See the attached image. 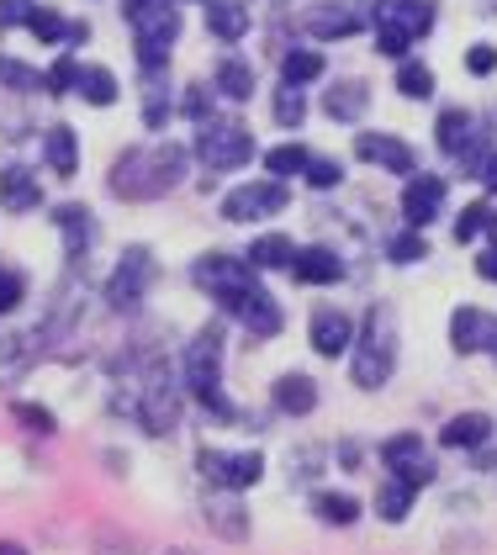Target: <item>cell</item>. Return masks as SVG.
<instances>
[{"label":"cell","mask_w":497,"mask_h":555,"mask_svg":"<svg viewBox=\"0 0 497 555\" xmlns=\"http://www.w3.org/2000/svg\"><path fill=\"white\" fill-rule=\"evenodd\" d=\"M307 164H312V154H307L302 143H281V148H270V154H265L270 180L275 175H307Z\"/></svg>","instance_id":"cell-35"},{"label":"cell","mask_w":497,"mask_h":555,"mask_svg":"<svg viewBox=\"0 0 497 555\" xmlns=\"http://www.w3.org/2000/svg\"><path fill=\"white\" fill-rule=\"evenodd\" d=\"M32 16H38V6H32V0H0V22H6V27L32 22Z\"/></svg>","instance_id":"cell-45"},{"label":"cell","mask_w":497,"mask_h":555,"mask_svg":"<svg viewBox=\"0 0 497 555\" xmlns=\"http://www.w3.org/2000/svg\"><path fill=\"white\" fill-rule=\"evenodd\" d=\"M180 32V11L170 0H159L138 16V69L143 74H164V59H170V43Z\"/></svg>","instance_id":"cell-7"},{"label":"cell","mask_w":497,"mask_h":555,"mask_svg":"<svg viewBox=\"0 0 497 555\" xmlns=\"http://www.w3.org/2000/svg\"><path fill=\"white\" fill-rule=\"evenodd\" d=\"M80 96L90 101V106H112L117 101V74L112 69H101V64H80Z\"/></svg>","instance_id":"cell-29"},{"label":"cell","mask_w":497,"mask_h":555,"mask_svg":"<svg viewBox=\"0 0 497 555\" xmlns=\"http://www.w3.org/2000/svg\"><path fill=\"white\" fill-rule=\"evenodd\" d=\"M16 302H22V275H16V270H0V312H11Z\"/></svg>","instance_id":"cell-46"},{"label":"cell","mask_w":497,"mask_h":555,"mask_svg":"<svg viewBox=\"0 0 497 555\" xmlns=\"http://www.w3.org/2000/svg\"><path fill=\"white\" fill-rule=\"evenodd\" d=\"M487 439H492L487 413H460V418H450V429L439 434V444H455V450H482Z\"/></svg>","instance_id":"cell-22"},{"label":"cell","mask_w":497,"mask_h":555,"mask_svg":"<svg viewBox=\"0 0 497 555\" xmlns=\"http://www.w3.org/2000/svg\"><path fill=\"white\" fill-rule=\"evenodd\" d=\"M423 254H429V244L418 238V228H408V233L392 238V259H397V265H413V259H423Z\"/></svg>","instance_id":"cell-41"},{"label":"cell","mask_w":497,"mask_h":555,"mask_svg":"<svg viewBox=\"0 0 497 555\" xmlns=\"http://www.w3.org/2000/svg\"><path fill=\"white\" fill-rule=\"evenodd\" d=\"M487 233H492V244H497V212H492V222H487Z\"/></svg>","instance_id":"cell-55"},{"label":"cell","mask_w":497,"mask_h":555,"mask_svg":"<svg viewBox=\"0 0 497 555\" xmlns=\"http://www.w3.org/2000/svg\"><path fill=\"white\" fill-rule=\"evenodd\" d=\"M302 111H307V101H302L297 85H281V90H275V122H281V127H297Z\"/></svg>","instance_id":"cell-39"},{"label":"cell","mask_w":497,"mask_h":555,"mask_svg":"<svg viewBox=\"0 0 497 555\" xmlns=\"http://www.w3.org/2000/svg\"><path fill=\"white\" fill-rule=\"evenodd\" d=\"M286 207V185L281 180H254V185H238V191L223 196V217L228 222H254V217H270Z\"/></svg>","instance_id":"cell-10"},{"label":"cell","mask_w":497,"mask_h":555,"mask_svg":"<svg viewBox=\"0 0 497 555\" xmlns=\"http://www.w3.org/2000/svg\"><path fill=\"white\" fill-rule=\"evenodd\" d=\"M43 191H38V180H32V170H22V164H11L6 175H0V207L6 212H27V207H38Z\"/></svg>","instance_id":"cell-21"},{"label":"cell","mask_w":497,"mask_h":555,"mask_svg":"<svg viewBox=\"0 0 497 555\" xmlns=\"http://www.w3.org/2000/svg\"><path fill=\"white\" fill-rule=\"evenodd\" d=\"M434 133H439V148H450V154H471V143H476V117H471V111H445Z\"/></svg>","instance_id":"cell-27"},{"label":"cell","mask_w":497,"mask_h":555,"mask_svg":"<svg viewBox=\"0 0 497 555\" xmlns=\"http://www.w3.org/2000/svg\"><path fill=\"white\" fill-rule=\"evenodd\" d=\"M0 80H6L11 90H38V85H43V80H38V74H32V69H27V64H11V59H6V64H0Z\"/></svg>","instance_id":"cell-43"},{"label":"cell","mask_w":497,"mask_h":555,"mask_svg":"<svg viewBox=\"0 0 497 555\" xmlns=\"http://www.w3.org/2000/svg\"><path fill=\"white\" fill-rule=\"evenodd\" d=\"M355 159L381 164V170H392V175H413V148L402 138H392V133H360L355 138Z\"/></svg>","instance_id":"cell-15"},{"label":"cell","mask_w":497,"mask_h":555,"mask_svg":"<svg viewBox=\"0 0 497 555\" xmlns=\"http://www.w3.org/2000/svg\"><path fill=\"white\" fill-rule=\"evenodd\" d=\"M53 222L64 228V244H69V259H85V249H90V238H96V222H90V212L85 207H59L53 212Z\"/></svg>","instance_id":"cell-23"},{"label":"cell","mask_w":497,"mask_h":555,"mask_svg":"<svg viewBox=\"0 0 497 555\" xmlns=\"http://www.w3.org/2000/svg\"><path fill=\"white\" fill-rule=\"evenodd\" d=\"M180 386L201 402L212 407V413H233L228 397H223V344H217V333H196V339L186 344V355H180Z\"/></svg>","instance_id":"cell-4"},{"label":"cell","mask_w":497,"mask_h":555,"mask_svg":"<svg viewBox=\"0 0 497 555\" xmlns=\"http://www.w3.org/2000/svg\"><path fill=\"white\" fill-rule=\"evenodd\" d=\"M217 96H228V101H249L254 96V74L244 59H223L217 64Z\"/></svg>","instance_id":"cell-32"},{"label":"cell","mask_w":497,"mask_h":555,"mask_svg":"<svg viewBox=\"0 0 497 555\" xmlns=\"http://www.w3.org/2000/svg\"><path fill=\"white\" fill-rule=\"evenodd\" d=\"M482 349L497 355V318H492V312H482Z\"/></svg>","instance_id":"cell-50"},{"label":"cell","mask_w":497,"mask_h":555,"mask_svg":"<svg viewBox=\"0 0 497 555\" xmlns=\"http://www.w3.org/2000/svg\"><path fill=\"white\" fill-rule=\"evenodd\" d=\"M381 455H386V466H392V476H397V481H408V487H423V481H429V460H423L418 434L386 439V444H381Z\"/></svg>","instance_id":"cell-16"},{"label":"cell","mask_w":497,"mask_h":555,"mask_svg":"<svg viewBox=\"0 0 497 555\" xmlns=\"http://www.w3.org/2000/svg\"><path fill=\"white\" fill-rule=\"evenodd\" d=\"M312 344H318V355L334 360L355 344V323H349L344 312H318V318H312Z\"/></svg>","instance_id":"cell-20"},{"label":"cell","mask_w":497,"mask_h":555,"mask_svg":"<svg viewBox=\"0 0 497 555\" xmlns=\"http://www.w3.org/2000/svg\"><path fill=\"white\" fill-rule=\"evenodd\" d=\"M207 106H212L207 85H191V96H180V111H186V117H207Z\"/></svg>","instance_id":"cell-48"},{"label":"cell","mask_w":497,"mask_h":555,"mask_svg":"<svg viewBox=\"0 0 497 555\" xmlns=\"http://www.w3.org/2000/svg\"><path fill=\"white\" fill-rule=\"evenodd\" d=\"M487 185H492V191H497V159H487Z\"/></svg>","instance_id":"cell-54"},{"label":"cell","mask_w":497,"mask_h":555,"mask_svg":"<svg viewBox=\"0 0 497 555\" xmlns=\"http://www.w3.org/2000/svg\"><path fill=\"white\" fill-rule=\"evenodd\" d=\"M201 471H207V481L212 487H228V492H244V487H254L260 481V471H265V460L254 455V450H244V455H223V450H201Z\"/></svg>","instance_id":"cell-11"},{"label":"cell","mask_w":497,"mask_h":555,"mask_svg":"<svg viewBox=\"0 0 497 555\" xmlns=\"http://www.w3.org/2000/svg\"><path fill=\"white\" fill-rule=\"evenodd\" d=\"M365 27V11H355V6H312L307 11V32L318 37V43H334V37H355Z\"/></svg>","instance_id":"cell-17"},{"label":"cell","mask_w":497,"mask_h":555,"mask_svg":"<svg viewBox=\"0 0 497 555\" xmlns=\"http://www.w3.org/2000/svg\"><path fill=\"white\" fill-rule=\"evenodd\" d=\"M392 365H397V318H392V307H371L360 333H355L349 376H355L360 392H376V386H386V376H392Z\"/></svg>","instance_id":"cell-3"},{"label":"cell","mask_w":497,"mask_h":555,"mask_svg":"<svg viewBox=\"0 0 497 555\" xmlns=\"http://www.w3.org/2000/svg\"><path fill=\"white\" fill-rule=\"evenodd\" d=\"M413 492L418 487H408V481H386V487L376 492V513L386 518V524H402V518H408V508H413Z\"/></svg>","instance_id":"cell-34"},{"label":"cell","mask_w":497,"mask_h":555,"mask_svg":"<svg viewBox=\"0 0 497 555\" xmlns=\"http://www.w3.org/2000/svg\"><path fill=\"white\" fill-rule=\"evenodd\" d=\"M149 6H159V0H127V16H133V22H138V16L149 11Z\"/></svg>","instance_id":"cell-52"},{"label":"cell","mask_w":497,"mask_h":555,"mask_svg":"<svg viewBox=\"0 0 497 555\" xmlns=\"http://www.w3.org/2000/svg\"><path fill=\"white\" fill-rule=\"evenodd\" d=\"M154 275H159L154 254L133 244V249L117 259V270L106 275V302H112V307H133V302H143V291L154 286Z\"/></svg>","instance_id":"cell-9"},{"label":"cell","mask_w":497,"mask_h":555,"mask_svg":"<svg viewBox=\"0 0 497 555\" xmlns=\"http://www.w3.org/2000/svg\"><path fill=\"white\" fill-rule=\"evenodd\" d=\"M0 555H27L22 545H11V540H0Z\"/></svg>","instance_id":"cell-53"},{"label":"cell","mask_w":497,"mask_h":555,"mask_svg":"<svg viewBox=\"0 0 497 555\" xmlns=\"http://www.w3.org/2000/svg\"><path fill=\"white\" fill-rule=\"evenodd\" d=\"M43 154H48V164L59 175H75L80 170V143H75V127H48V138H43Z\"/></svg>","instance_id":"cell-26"},{"label":"cell","mask_w":497,"mask_h":555,"mask_svg":"<svg viewBox=\"0 0 497 555\" xmlns=\"http://www.w3.org/2000/svg\"><path fill=\"white\" fill-rule=\"evenodd\" d=\"M476 270H482V275H487V281H497V249H492L487 259H476Z\"/></svg>","instance_id":"cell-51"},{"label":"cell","mask_w":497,"mask_h":555,"mask_svg":"<svg viewBox=\"0 0 497 555\" xmlns=\"http://www.w3.org/2000/svg\"><path fill=\"white\" fill-rule=\"evenodd\" d=\"M445 207V180L439 175H413L408 191H402V217H408V228H429Z\"/></svg>","instance_id":"cell-14"},{"label":"cell","mask_w":497,"mask_h":555,"mask_svg":"<svg viewBox=\"0 0 497 555\" xmlns=\"http://www.w3.org/2000/svg\"><path fill=\"white\" fill-rule=\"evenodd\" d=\"M307 185L334 191V185H339V164H334V159H312V164H307Z\"/></svg>","instance_id":"cell-42"},{"label":"cell","mask_w":497,"mask_h":555,"mask_svg":"<svg viewBox=\"0 0 497 555\" xmlns=\"http://www.w3.org/2000/svg\"><path fill=\"white\" fill-rule=\"evenodd\" d=\"M27 27H32V32H38V37H43V43H59V37H80V27H69V22H64V16H59V11H43V6H38V16H32V22H27Z\"/></svg>","instance_id":"cell-38"},{"label":"cell","mask_w":497,"mask_h":555,"mask_svg":"<svg viewBox=\"0 0 497 555\" xmlns=\"http://www.w3.org/2000/svg\"><path fill=\"white\" fill-rule=\"evenodd\" d=\"M238 318L249 323V333H260V339H270V333H281V323H286V318H281V307H275L265 291H254L249 302H244V312H238Z\"/></svg>","instance_id":"cell-31"},{"label":"cell","mask_w":497,"mask_h":555,"mask_svg":"<svg viewBox=\"0 0 497 555\" xmlns=\"http://www.w3.org/2000/svg\"><path fill=\"white\" fill-rule=\"evenodd\" d=\"M365 106H371V90H365V80H339L334 90H323V111H328L334 122L365 117Z\"/></svg>","instance_id":"cell-19"},{"label":"cell","mask_w":497,"mask_h":555,"mask_svg":"<svg viewBox=\"0 0 497 555\" xmlns=\"http://www.w3.org/2000/svg\"><path fill=\"white\" fill-rule=\"evenodd\" d=\"M450 344L460 349V355H476V349H482V312H476V307H455Z\"/></svg>","instance_id":"cell-33"},{"label":"cell","mask_w":497,"mask_h":555,"mask_svg":"<svg viewBox=\"0 0 497 555\" xmlns=\"http://www.w3.org/2000/svg\"><path fill=\"white\" fill-rule=\"evenodd\" d=\"M397 90H402V96H413V101H423V96L434 90L429 64H402V69H397Z\"/></svg>","instance_id":"cell-37"},{"label":"cell","mask_w":497,"mask_h":555,"mask_svg":"<svg viewBox=\"0 0 497 555\" xmlns=\"http://www.w3.org/2000/svg\"><path fill=\"white\" fill-rule=\"evenodd\" d=\"M201 513H207V529L217 534V540H244V534H249V508L238 503L228 487H212L207 503H201Z\"/></svg>","instance_id":"cell-13"},{"label":"cell","mask_w":497,"mask_h":555,"mask_svg":"<svg viewBox=\"0 0 497 555\" xmlns=\"http://www.w3.org/2000/svg\"><path fill=\"white\" fill-rule=\"evenodd\" d=\"M281 80L286 85H312V80H323V53L318 48H291L286 59H281Z\"/></svg>","instance_id":"cell-28"},{"label":"cell","mask_w":497,"mask_h":555,"mask_svg":"<svg viewBox=\"0 0 497 555\" xmlns=\"http://www.w3.org/2000/svg\"><path fill=\"white\" fill-rule=\"evenodd\" d=\"M291 275H297L302 286H334V281H344V259L334 249H297Z\"/></svg>","instance_id":"cell-18"},{"label":"cell","mask_w":497,"mask_h":555,"mask_svg":"<svg viewBox=\"0 0 497 555\" xmlns=\"http://www.w3.org/2000/svg\"><path fill=\"white\" fill-rule=\"evenodd\" d=\"M207 27H212V37H223V43H238V37L249 32V11L238 6V0H207Z\"/></svg>","instance_id":"cell-24"},{"label":"cell","mask_w":497,"mask_h":555,"mask_svg":"<svg viewBox=\"0 0 497 555\" xmlns=\"http://www.w3.org/2000/svg\"><path fill=\"white\" fill-rule=\"evenodd\" d=\"M487 222H492V207H482V201H476V207H466V212H460V222H455V238H460V244H471L476 233H487Z\"/></svg>","instance_id":"cell-40"},{"label":"cell","mask_w":497,"mask_h":555,"mask_svg":"<svg viewBox=\"0 0 497 555\" xmlns=\"http://www.w3.org/2000/svg\"><path fill=\"white\" fill-rule=\"evenodd\" d=\"M291 259H297V249H291L286 233H265V238L249 244V265L254 270H275V265H291Z\"/></svg>","instance_id":"cell-30"},{"label":"cell","mask_w":497,"mask_h":555,"mask_svg":"<svg viewBox=\"0 0 497 555\" xmlns=\"http://www.w3.org/2000/svg\"><path fill=\"white\" fill-rule=\"evenodd\" d=\"M466 69H471V74H492V69H497V48L476 43V48L466 53Z\"/></svg>","instance_id":"cell-47"},{"label":"cell","mask_w":497,"mask_h":555,"mask_svg":"<svg viewBox=\"0 0 497 555\" xmlns=\"http://www.w3.org/2000/svg\"><path fill=\"white\" fill-rule=\"evenodd\" d=\"M191 275H196V286H201V291H212V302H217V307H228V312H233V318L244 312L249 296L260 291L249 259H228V254H201Z\"/></svg>","instance_id":"cell-5"},{"label":"cell","mask_w":497,"mask_h":555,"mask_svg":"<svg viewBox=\"0 0 497 555\" xmlns=\"http://www.w3.org/2000/svg\"><path fill=\"white\" fill-rule=\"evenodd\" d=\"M275 407L291 413V418H302V413L318 407V386H312L307 376H281V381H275Z\"/></svg>","instance_id":"cell-25"},{"label":"cell","mask_w":497,"mask_h":555,"mask_svg":"<svg viewBox=\"0 0 497 555\" xmlns=\"http://www.w3.org/2000/svg\"><path fill=\"white\" fill-rule=\"evenodd\" d=\"M376 27H381V53L397 59V53H408L413 37L434 27V6L429 0H376Z\"/></svg>","instance_id":"cell-6"},{"label":"cell","mask_w":497,"mask_h":555,"mask_svg":"<svg viewBox=\"0 0 497 555\" xmlns=\"http://www.w3.org/2000/svg\"><path fill=\"white\" fill-rule=\"evenodd\" d=\"M16 418H27L38 434H53V418L43 413V407H32V402H16Z\"/></svg>","instance_id":"cell-49"},{"label":"cell","mask_w":497,"mask_h":555,"mask_svg":"<svg viewBox=\"0 0 497 555\" xmlns=\"http://www.w3.org/2000/svg\"><path fill=\"white\" fill-rule=\"evenodd\" d=\"M122 413H133L149 434H170L180 418V376L164 360H149L138 370V381H127V392L117 397Z\"/></svg>","instance_id":"cell-2"},{"label":"cell","mask_w":497,"mask_h":555,"mask_svg":"<svg viewBox=\"0 0 497 555\" xmlns=\"http://www.w3.org/2000/svg\"><path fill=\"white\" fill-rule=\"evenodd\" d=\"M186 175V148L180 143H159V148H127L112 164V191L122 201H154L164 191H175Z\"/></svg>","instance_id":"cell-1"},{"label":"cell","mask_w":497,"mask_h":555,"mask_svg":"<svg viewBox=\"0 0 497 555\" xmlns=\"http://www.w3.org/2000/svg\"><path fill=\"white\" fill-rule=\"evenodd\" d=\"M48 85H53V90H75V85H80V64H75V59H59V64L48 69Z\"/></svg>","instance_id":"cell-44"},{"label":"cell","mask_w":497,"mask_h":555,"mask_svg":"<svg viewBox=\"0 0 497 555\" xmlns=\"http://www.w3.org/2000/svg\"><path fill=\"white\" fill-rule=\"evenodd\" d=\"M318 513L328 518V524H355L360 503H355V497H344V492H318Z\"/></svg>","instance_id":"cell-36"},{"label":"cell","mask_w":497,"mask_h":555,"mask_svg":"<svg viewBox=\"0 0 497 555\" xmlns=\"http://www.w3.org/2000/svg\"><path fill=\"white\" fill-rule=\"evenodd\" d=\"M43 339H48V328H27V333L0 339V386H16L32 365L43 360Z\"/></svg>","instance_id":"cell-12"},{"label":"cell","mask_w":497,"mask_h":555,"mask_svg":"<svg viewBox=\"0 0 497 555\" xmlns=\"http://www.w3.org/2000/svg\"><path fill=\"white\" fill-rule=\"evenodd\" d=\"M196 154H201L207 170H238V164H249L254 138H249L244 122H207L201 138H196Z\"/></svg>","instance_id":"cell-8"}]
</instances>
